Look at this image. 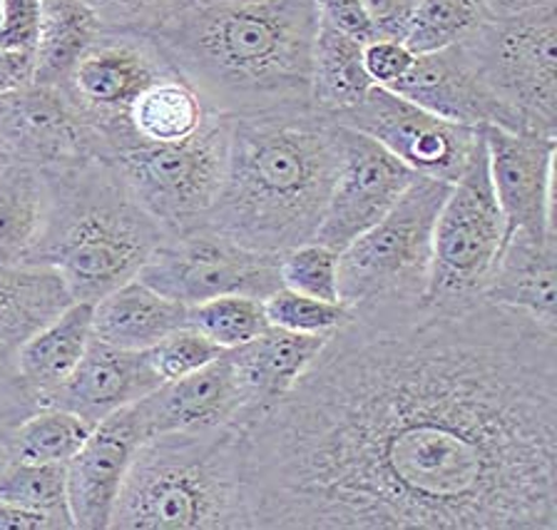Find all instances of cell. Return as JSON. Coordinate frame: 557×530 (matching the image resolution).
<instances>
[{
  "label": "cell",
  "mask_w": 557,
  "mask_h": 530,
  "mask_svg": "<svg viewBox=\"0 0 557 530\" xmlns=\"http://www.w3.org/2000/svg\"><path fill=\"white\" fill-rule=\"evenodd\" d=\"M251 530H557V329L354 319L244 431Z\"/></svg>",
  "instance_id": "cell-1"
},
{
  "label": "cell",
  "mask_w": 557,
  "mask_h": 530,
  "mask_svg": "<svg viewBox=\"0 0 557 530\" xmlns=\"http://www.w3.org/2000/svg\"><path fill=\"white\" fill-rule=\"evenodd\" d=\"M313 0L189 3L150 36L207 110L226 118L311 110Z\"/></svg>",
  "instance_id": "cell-2"
},
{
  "label": "cell",
  "mask_w": 557,
  "mask_h": 530,
  "mask_svg": "<svg viewBox=\"0 0 557 530\" xmlns=\"http://www.w3.org/2000/svg\"><path fill=\"white\" fill-rule=\"evenodd\" d=\"M338 160V125L317 110L234 118L222 193L202 227L264 255L311 242Z\"/></svg>",
  "instance_id": "cell-3"
},
{
  "label": "cell",
  "mask_w": 557,
  "mask_h": 530,
  "mask_svg": "<svg viewBox=\"0 0 557 530\" xmlns=\"http://www.w3.org/2000/svg\"><path fill=\"white\" fill-rule=\"evenodd\" d=\"M48 210L38 245L25 262L55 267L75 301L95 304L135 280L164 232L110 160L42 170Z\"/></svg>",
  "instance_id": "cell-4"
},
{
  "label": "cell",
  "mask_w": 557,
  "mask_h": 530,
  "mask_svg": "<svg viewBox=\"0 0 557 530\" xmlns=\"http://www.w3.org/2000/svg\"><path fill=\"white\" fill-rule=\"evenodd\" d=\"M244 426L172 431L137 448L112 510L115 530H251Z\"/></svg>",
  "instance_id": "cell-5"
},
{
  "label": "cell",
  "mask_w": 557,
  "mask_h": 530,
  "mask_svg": "<svg viewBox=\"0 0 557 530\" xmlns=\"http://www.w3.org/2000/svg\"><path fill=\"white\" fill-rule=\"evenodd\" d=\"M448 182L416 175L398 202L338 251V299L354 319L391 321L425 309L433 230Z\"/></svg>",
  "instance_id": "cell-6"
},
{
  "label": "cell",
  "mask_w": 557,
  "mask_h": 530,
  "mask_svg": "<svg viewBox=\"0 0 557 530\" xmlns=\"http://www.w3.org/2000/svg\"><path fill=\"white\" fill-rule=\"evenodd\" d=\"M232 123L234 118L209 112L187 140L133 143L112 155L110 162L164 237L205 224L226 177Z\"/></svg>",
  "instance_id": "cell-7"
},
{
  "label": "cell",
  "mask_w": 557,
  "mask_h": 530,
  "mask_svg": "<svg viewBox=\"0 0 557 530\" xmlns=\"http://www.w3.org/2000/svg\"><path fill=\"white\" fill-rule=\"evenodd\" d=\"M503 245L505 220L493 193L481 137L435 220L425 309L456 311L483 301Z\"/></svg>",
  "instance_id": "cell-8"
},
{
  "label": "cell",
  "mask_w": 557,
  "mask_h": 530,
  "mask_svg": "<svg viewBox=\"0 0 557 530\" xmlns=\"http://www.w3.org/2000/svg\"><path fill=\"white\" fill-rule=\"evenodd\" d=\"M466 46L498 100L505 130L557 137V8L485 21Z\"/></svg>",
  "instance_id": "cell-9"
},
{
  "label": "cell",
  "mask_w": 557,
  "mask_h": 530,
  "mask_svg": "<svg viewBox=\"0 0 557 530\" xmlns=\"http://www.w3.org/2000/svg\"><path fill=\"white\" fill-rule=\"evenodd\" d=\"M278 257L242 247L209 227H197L168 234L139 269L137 280L185 307L230 294L264 301L282 289Z\"/></svg>",
  "instance_id": "cell-10"
},
{
  "label": "cell",
  "mask_w": 557,
  "mask_h": 530,
  "mask_svg": "<svg viewBox=\"0 0 557 530\" xmlns=\"http://www.w3.org/2000/svg\"><path fill=\"white\" fill-rule=\"evenodd\" d=\"M168 73H174V67L152 36L104 30L77 60L60 88L100 130L112 160L117 150L135 143L127 120L133 102L157 77Z\"/></svg>",
  "instance_id": "cell-11"
},
{
  "label": "cell",
  "mask_w": 557,
  "mask_h": 530,
  "mask_svg": "<svg viewBox=\"0 0 557 530\" xmlns=\"http://www.w3.org/2000/svg\"><path fill=\"white\" fill-rule=\"evenodd\" d=\"M334 123L369 135L416 175L453 185L466 170L481 130L450 123L388 88L373 85L354 110Z\"/></svg>",
  "instance_id": "cell-12"
},
{
  "label": "cell",
  "mask_w": 557,
  "mask_h": 530,
  "mask_svg": "<svg viewBox=\"0 0 557 530\" xmlns=\"http://www.w3.org/2000/svg\"><path fill=\"white\" fill-rule=\"evenodd\" d=\"M0 143L13 162L38 170L110 160V147L100 130L75 108L60 85L30 83L0 93Z\"/></svg>",
  "instance_id": "cell-13"
},
{
  "label": "cell",
  "mask_w": 557,
  "mask_h": 530,
  "mask_svg": "<svg viewBox=\"0 0 557 530\" xmlns=\"http://www.w3.org/2000/svg\"><path fill=\"white\" fill-rule=\"evenodd\" d=\"M338 143L342 160L336 182L313 239L344 251L398 202L416 180V172L359 130L338 125Z\"/></svg>",
  "instance_id": "cell-14"
},
{
  "label": "cell",
  "mask_w": 557,
  "mask_h": 530,
  "mask_svg": "<svg viewBox=\"0 0 557 530\" xmlns=\"http://www.w3.org/2000/svg\"><path fill=\"white\" fill-rule=\"evenodd\" d=\"M483 137L493 193L505 220V239L512 232L553 237L555 230V155L557 137L512 133L498 125L478 127Z\"/></svg>",
  "instance_id": "cell-15"
},
{
  "label": "cell",
  "mask_w": 557,
  "mask_h": 530,
  "mask_svg": "<svg viewBox=\"0 0 557 530\" xmlns=\"http://www.w3.org/2000/svg\"><path fill=\"white\" fill-rule=\"evenodd\" d=\"M147 431L137 406L95 423L83 448L65 464L67 513L75 530H108L117 495Z\"/></svg>",
  "instance_id": "cell-16"
},
{
  "label": "cell",
  "mask_w": 557,
  "mask_h": 530,
  "mask_svg": "<svg viewBox=\"0 0 557 530\" xmlns=\"http://www.w3.org/2000/svg\"><path fill=\"white\" fill-rule=\"evenodd\" d=\"M147 439L172 431H197L237 423L247 429V396L230 352L195 373L168 381L135 404Z\"/></svg>",
  "instance_id": "cell-17"
},
{
  "label": "cell",
  "mask_w": 557,
  "mask_h": 530,
  "mask_svg": "<svg viewBox=\"0 0 557 530\" xmlns=\"http://www.w3.org/2000/svg\"><path fill=\"white\" fill-rule=\"evenodd\" d=\"M391 90L450 123L505 127L498 100L487 90L466 40L435 53L416 56L411 71Z\"/></svg>",
  "instance_id": "cell-18"
},
{
  "label": "cell",
  "mask_w": 557,
  "mask_h": 530,
  "mask_svg": "<svg viewBox=\"0 0 557 530\" xmlns=\"http://www.w3.org/2000/svg\"><path fill=\"white\" fill-rule=\"evenodd\" d=\"M157 386L162 381L150 367L147 352L120 349L92 336L77 369L46 406L67 408L95 426L120 408L137 404Z\"/></svg>",
  "instance_id": "cell-19"
},
{
  "label": "cell",
  "mask_w": 557,
  "mask_h": 530,
  "mask_svg": "<svg viewBox=\"0 0 557 530\" xmlns=\"http://www.w3.org/2000/svg\"><path fill=\"white\" fill-rule=\"evenodd\" d=\"M326 338L269 326L257 338L230 352L232 367L247 396V429L289 394V389L317 359Z\"/></svg>",
  "instance_id": "cell-20"
},
{
  "label": "cell",
  "mask_w": 557,
  "mask_h": 530,
  "mask_svg": "<svg viewBox=\"0 0 557 530\" xmlns=\"http://www.w3.org/2000/svg\"><path fill=\"white\" fill-rule=\"evenodd\" d=\"M557 234L537 237L512 232L500 249L483 299L525 311L557 329Z\"/></svg>",
  "instance_id": "cell-21"
},
{
  "label": "cell",
  "mask_w": 557,
  "mask_h": 530,
  "mask_svg": "<svg viewBox=\"0 0 557 530\" xmlns=\"http://www.w3.org/2000/svg\"><path fill=\"white\" fill-rule=\"evenodd\" d=\"M187 309L135 276L92 304V336L120 349L147 352L187 326Z\"/></svg>",
  "instance_id": "cell-22"
},
{
  "label": "cell",
  "mask_w": 557,
  "mask_h": 530,
  "mask_svg": "<svg viewBox=\"0 0 557 530\" xmlns=\"http://www.w3.org/2000/svg\"><path fill=\"white\" fill-rule=\"evenodd\" d=\"M73 301L55 267L40 262L0 264V349L15 354Z\"/></svg>",
  "instance_id": "cell-23"
},
{
  "label": "cell",
  "mask_w": 557,
  "mask_h": 530,
  "mask_svg": "<svg viewBox=\"0 0 557 530\" xmlns=\"http://www.w3.org/2000/svg\"><path fill=\"white\" fill-rule=\"evenodd\" d=\"M92 342V304L73 301L15 352V367L40 406H46Z\"/></svg>",
  "instance_id": "cell-24"
},
{
  "label": "cell",
  "mask_w": 557,
  "mask_h": 530,
  "mask_svg": "<svg viewBox=\"0 0 557 530\" xmlns=\"http://www.w3.org/2000/svg\"><path fill=\"white\" fill-rule=\"evenodd\" d=\"M363 46L366 42L319 21L313 42L311 110L336 120L371 93L373 81L363 65Z\"/></svg>",
  "instance_id": "cell-25"
},
{
  "label": "cell",
  "mask_w": 557,
  "mask_h": 530,
  "mask_svg": "<svg viewBox=\"0 0 557 530\" xmlns=\"http://www.w3.org/2000/svg\"><path fill=\"white\" fill-rule=\"evenodd\" d=\"M102 33L100 19L85 0H42L40 36L33 50V83L63 85L77 60Z\"/></svg>",
  "instance_id": "cell-26"
},
{
  "label": "cell",
  "mask_w": 557,
  "mask_h": 530,
  "mask_svg": "<svg viewBox=\"0 0 557 530\" xmlns=\"http://www.w3.org/2000/svg\"><path fill=\"white\" fill-rule=\"evenodd\" d=\"M48 210L42 170L25 162L0 168V264L25 262L38 245Z\"/></svg>",
  "instance_id": "cell-27"
},
{
  "label": "cell",
  "mask_w": 557,
  "mask_h": 530,
  "mask_svg": "<svg viewBox=\"0 0 557 530\" xmlns=\"http://www.w3.org/2000/svg\"><path fill=\"white\" fill-rule=\"evenodd\" d=\"M212 110L199 98L197 90L177 73H168L139 93L127 112L135 143H180L187 140L205 125Z\"/></svg>",
  "instance_id": "cell-28"
},
{
  "label": "cell",
  "mask_w": 557,
  "mask_h": 530,
  "mask_svg": "<svg viewBox=\"0 0 557 530\" xmlns=\"http://www.w3.org/2000/svg\"><path fill=\"white\" fill-rule=\"evenodd\" d=\"M95 426L60 406H40L17 426L13 436V458L30 464H67Z\"/></svg>",
  "instance_id": "cell-29"
},
{
  "label": "cell",
  "mask_w": 557,
  "mask_h": 530,
  "mask_svg": "<svg viewBox=\"0 0 557 530\" xmlns=\"http://www.w3.org/2000/svg\"><path fill=\"white\" fill-rule=\"evenodd\" d=\"M485 21L491 19L481 0H421L404 42L413 56L435 53L473 36Z\"/></svg>",
  "instance_id": "cell-30"
},
{
  "label": "cell",
  "mask_w": 557,
  "mask_h": 530,
  "mask_svg": "<svg viewBox=\"0 0 557 530\" xmlns=\"http://www.w3.org/2000/svg\"><path fill=\"white\" fill-rule=\"evenodd\" d=\"M187 326L197 329L220 349L232 352L269 329L264 301L255 297H216L187 309Z\"/></svg>",
  "instance_id": "cell-31"
},
{
  "label": "cell",
  "mask_w": 557,
  "mask_h": 530,
  "mask_svg": "<svg viewBox=\"0 0 557 530\" xmlns=\"http://www.w3.org/2000/svg\"><path fill=\"white\" fill-rule=\"evenodd\" d=\"M0 501L30 510L52 513V516L73 526L67 513L63 464H30V460L11 458L0 468Z\"/></svg>",
  "instance_id": "cell-32"
},
{
  "label": "cell",
  "mask_w": 557,
  "mask_h": 530,
  "mask_svg": "<svg viewBox=\"0 0 557 530\" xmlns=\"http://www.w3.org/2000/svg\"><path fill=\"white\" fill-rule=\"evenodd\" d=\"M264 311L269 326L311 336H331L351 321V309L346 304L304 297L286 286L269 294L264 299Z\"/></svg>",
  "instance_id": "cell-33"
},
{
  "label": "cell",
  "mask_w": 557,
  "mask_h": 530,
  "mask_svg": "<svg viewBox=\"0 0 557 530\" xmlns=\"http://www.w3.org/2000/svg\"><path fill=\"white\" fill-rule=\"evenodd\" d=\"M282 286L304 297L342 301L338 299V251L311 239L284 251L278 257Z\"/></svg>",
  "instance_id": "cell-34"
},
{
  "label": "cell",
  "mask_w": 557,
  "mask_h": 530,
  "mask_svg": "<svg viewBox=\"0 0 557 530\" xmlns=\"http://www.w3.org/2000/svg\"><path fill=\"white\" fill-rule=\"evenodd\" d=\"M224 349H220L214 342H209L205 334H199L197 329L182 326L177 332H172L147 349V359L150 367L160 377L162 384L168 381L182 379L187 373H195L214 359H220Z\"/></svg>",
  "instance_id": "cell-35"
},
{
  "label": "cell",
  "mask_w": 557,
  "mask_h": 530,
  "mask_svg": "<svg viewBox=\"0 0 557 530\" xmlns=\"http://www.w3.org/2000/svg\"><path fill=\"white\" fill-rule=\"evenodd\" d=\"M110 33H145L150 36L191 0H85Z\"/></svg>",
  "instance_id": "cell-36"
},
{
  "label": "cell",
  "mask_w": 557,
  "mask_h": 530,
  "mask_svg": "<svg viewBox=\"0 0 557 530\" xmlns=\"http://www.w3.org/2000/svg\"><path fill=\"white\" fill-rule=\"evenodd\" d=\"M40 408L15 367V354L0 349V468L13 458V436L28 416Z\"/></svg>",
  "instance_id": "cell-37"
},
{
  "label": "cell",
  "mask_w": 557,
  "mask_h": 530,
  "mask_svg": "<svg viewBox=\"0 0 557 530\" xmlns=\"http://www.w3.org/2000/svg\"><path fill=\"white\" fill-rule=\"evenodd\" d=\"M42 0H3L0 8V48L33 53L40 36Z\"/></svg>",
  "instance_id": "cell-38"
},
{
  "label": "cell",
  "mask_w": 557,
  "mask_h": 530,
  "mask_svg": "<svg viewBox=\"0 0 557 530\" xmlns=\"http://www.w3.org/2000/svg\"><path fill=\"white\" fill-rule=\"evenodd\" d=\"M416 56L408 50L404 40H386L376 38L363 46V65L366 73L379 88H394L396 83L404 81L408 71L413 67Z\"/></svg>",
  "instance_id": "cell-39"
},
{
  "label": "cell",
  "mask_w": 557,
  "mask_h": 530,
  "mask_svg": "<svg viewBox=\"0 0 557 530\" xmlns=\"http://www.w3.org/2000/svg\"><path fill=\"white\" fill-rule=\"evenodd\" d=\"M418 3L421 0H361L363 11L371 21L373 40H404Z\"/></svg>",
  "instance_id": "cell-40"
},
{
  "label": "cell",
  "mask_w": 557,
  "mask_h": 530,
  "mask_svg": "<svg viewBox=\"0 0 557 530\" xmlns=\"http://www.w3.org/2000/svg\"><path fill=\"white\" fill-rule=\"evenodd\" d=\"M319 21L334 25L336 30L354 36L361 42L373 40V28L369 15H366L361 0H313Z\"/></svg>",
  "instance_id": "cell-41"
},
{
  "label": "cell",
  "mask_w": 557,
  "mask_h": 530,
  "mask_svg": "<svg viewBox=\"0 0 557 530\" xmlns=\"http://www.w3.org/2000/svg\"><path fill=\"white\" fill-rule=\"evenodd\" d=\"M73 530L67 520L52 516V513L30 510L15 503L0 501V530Z\"/></svg>",
  "instance_id": "cell-42"
},
{
  "label": "cell",
  "mask_w": 557,
  "mask_h": 530,
  "mask_svg": "<svg viewBox=\"0 0 557 530\" xmlns=\"http://www.w3.org/2000/svg\"><path fill=\"white\" fill-rule=\"evenodd\" d=\"M35 81V56L0 48V93L25 88Z\"/></svg>",
  "instance_id": "cell-43"
},
{
  "label": "cell",
  "mask_w": 557,
  "mask_h": 530,
  "mask_svg": "<svg viewBox=\"0 0 557 530\" xmlns=\"http://www.w3.org/2000/svg\"><path fill=\"white\" fill-rule=\"evenodd\" d=\"M481 3L491 21L518 19V15L545 11V8H557V0H481Z\"/></svg>",
  "instance_id": "cell-44"
},
{
  "label": "cell",
  "mask_w": 557,
  "mask_h": 530,
  "mask_svg": "<svg viewBox=\"0 0 557 530\" xmlns=\"http://www.w3.org/2000/svg\"><path fill=\"white\" fill-rule=\"evenodd\" d=\"M191 3H251V0H191Z\"/></svg>",
  "instance_id": "cell-45"
},
{
  "label": "cell",
  "mask_w": 557,
  "mask_h": 530,
  "mask_svg": "<svg viewBox=\"0 0 557 530\" xmlns=\"http://www.w3.org/2000/svg\"><path fill=\"white\" fill-rule=\"evenodd\" d=\"M8 162H13V160H11V155H8L5 145L0 143V168H3V164H8Z\"/></svg>",
  "instance_id": "cell-46"
}]
</instances>
